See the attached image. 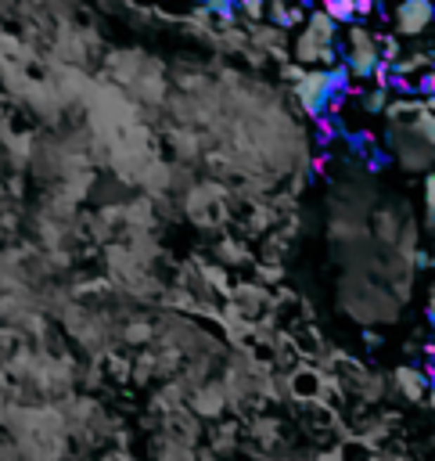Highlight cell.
<instances>
[{
  "label": "cell",
  "mask_w": 435,
  "mask_h": 461,
  "mask_svg": "<svg viewBox=\"0 0 435 461\" xmlns=\"http://www.w3.org/2000/svg\"><path fill=\"white\" fill-rule=\"evenodd\" d=\"M431 18V4L428 0H403L399 4V25L403 33H417V29H424Z\"/></svg>",
  "instance_id": "cell-2"
},
{
  "label": "cell",
  "mask_w": 435,
  "mask_h": 461,
  "mask_svg": "<svg viewBox=\"0 0 435 461\" xmlns=\"http://www.w3.org/2000/svg\"><path fill=\"white\" fill-rule=\"evenodd\" d=\"M342 141H346V148L353 151V156H363V151L375 144V134H367V130H342Z\"/></svg>",
  "instance_id": "cell-5"
},
{
  "label": "cell",
  "mask_w": 435,
  "mask_h": 461,
  "mask_svg": "<svg viewBox=\"0 0 435 461\" xmlns=\"http://www.w3.org/2000/svg\"><path fill=\"white\" fill-rule=\"evenodd\" d=\"M324 11L331 22H353L356 18V0H324Z\"/></svg>",
  "instance_id": "cell-3"
},
{
  "label": "cell",
  "mask_w": 435,
  "mask_h": 461,
  "mask_svg": "<svg viewBox=\"0 0 435 461\" xmlns=\"http://www.w3.org/2000/svg\"><path fill=\"white\" fill-rule=\"evenodd\" d=\"M202 8L212 15V18H220V22H231L238 15V0H202Z\"/></svg>",
  "instance_id": "cell-6"
},
{
  "label": "cell",
  "mask_w": 435,
  "mask_h": 461,
  "mask_svg": "<svg viewBox=\"0 0 435 461\" xmlns=\"http://www.w3.org/2000/svg\"><path fill=\"white\" fill-rule=\"evenodd\" d=\"M360 159L367 163V170H370V173H382V170H389V166H392V156H389L385 148H378V144H370Z\"/></svg>",
  "instance_id": "cell-4"
},
{
  "label": "cell",
  "mask_w": 435,
  "mask_h": 461,
  "mask_svg": "<svg viewBox=\"0 0 435 461\" xmlns=\"http://www.w3.org/2000/svg\"><path fill=\"white\" fill-rule=\"evenodd\" d=\"M382 101H385V94L378 90V94H370V98H367V108H370V112H382V108H385Z\"/></svg>",
  "instance_id": "cell-7"
},
{
  "label": "cell",
  "mask_w": 435,
  "mask_h": 461,
  "mask_svg": "<svg viewBox=\"0 0 435 461\" xmlns=\"http://www.w3.org/2000/svg\"><path fill=\"white\" fill-rule=\"evenodd\" d=\"M349 80H353V72H349L346 65L320 69V72H313V76H306L302 87H299L306 112L313 115V119L338 112L342 101H346V94H349Z\"/></svg>",
  "instance_id": "cell-1"
}]
</instances>
